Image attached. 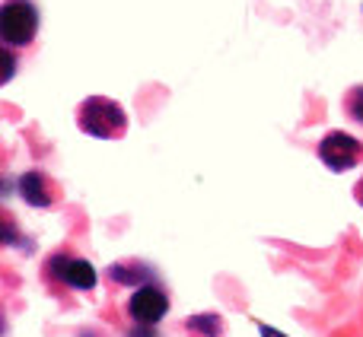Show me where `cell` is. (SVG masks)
<instances>
[{
  "mask_svg": "<svg viewBox=\"0 0 363 337\" xmlns=\"http://www.w3.org/2000/svg\"><path fill=\"white\" fill-rule=\"evenodd\" d=\"M77 127L96 140H121L128 134V112L115 99L86 96L77 105Z\"/></svg>",
  "mask_w": 363,
  "mask_h": 337,
  "instance_id": "obj_1",
  "label": "cell"
},
{
  "mask_svg": "<svg viewBox=\"0 0 363 337\" xmlns=\"http://www.w3.org/2000/svg\"><path fill=\"white\" fill-rule=\"evenodd\" d=\"M38 35V6L32 0H4L0 6V38L6 48H29Z\"/></svg>",
  "mask_w": 363,
  "mask_h": 337,
  "instance_id": "obj_2",
  "label": "cell"
},
{
  "mask_svg": "<svg viewBox=\"0 0 363 337\" xmlns=\"http://www.w3.org/2000/svg\"><path fill=\"white\" fill-rule=\"evenodd\" d=\"M45 277L64 283L67 290H83V293H89L96 287V280H99L93 264L80 255H70V251H55L45 261Z\"/></svg>",
  "mask_w": 363,
  "mask_h": 337,
  "instance_id": "obj_3",
  "label": "cell"
},
{
  "mask_svg": "<svg viewBox=\"0 0 363 337\" xmlns=\"http://www.w3.org/2000/svg\"><path fill=\"white\" fill-rule=\"evenodd\" d=\"M319 159L332 172H347V168L363 163V140L351 137L345 131H328L319 140Z\"/></svg>",
  "mask_w": 363,
  "mask_h": 337,
  "instance_id": "obj_4",
  "label": "cell"
},
{
  "mask_svg": "<svg viewBox=\"0 0 363 337\" xmlns=\"http://www.w3.org/2000/svg\"><path fill=\"white\" fill-rule=\"evenodd\" d=\"M169 312V296L160 283H147V287H138L128 299V315H131L134 325L144 328H157L160 321Z\"/></svg>",
  "mask_w": 363,
  "mask_h": 337,
  "instance_id": "obj_5",
  "label": "cell"
},
{
  "mask_svg": "<svg viewBox=\"0 0 363 337\" xmlns=\"http://www.w3.org/2000/svg\"><path fill=\"white\" fill-rule=\"evenodd\" d=\"M19 198L29 207H55L61 200V185H57L51 175H45L42 168H29V172L19 175Z\"/></svg>",
  "mask_w": 363,
  "mask_h": 337,
  "instance_id": "obj_6",
  "label": "cell"
},
{
  "mask_svg": "<svg viewBox=\"0 0 363 337\" xmlns=\"http://www.w3.org/2000/svg\"><path fill=\"white\" fill-rule=\"evenodd\" d=\"M108 280L121 283V287H147L153 283V270L144 261H115L108 268Z\"/></svg>",
  "mask_w": 363,
  "mask_h": 337,
  "instance_id": "obj_7",
  "label": "cell"
},
{
  "mask_svg": "<svg viewBox=\"0 0 363 337\" xmlns=\"http://www.w3.org/2000/svg\"><path fill=\"white\" fill-rule=\"evenodd\" d=\"M185 328L191 337H220L223 334V321H220V315H213V312L191 315V319L185 321Z\"/></svg>",
  "mask_w": 363,
  "mask_h": 337,
  "instance_id": "obj_8",
  "label": "cell"
},
{
  "mask_svg": "<svg viewBox=\"0 0 363 337\" xmlns=\"http://www.w3.org/2000/svg\"><path fill=\"white\" fill-rule=\"evenodd\" d=\"M345 115L351 121L363 125V86H351L345 93Z\"/></svg>",
  "mask_w": 363,
  "mask_h": 337,
  "instance_id": "obj_9",
  "label": "cell"
},
{
  "mask_svg": "<svg viewBox=\"0 0 363 337\" xmlns=\"http://www.w3.org/2000/svg\"><path fill=\"white\" fill-rule=\"evenodd\" d=\"M125 337H160V334H157V328H144V325H134V331H131V334H125Z\"/></svg>",
  "mask_w": 363,
  "mask_h": 337,
  "instance_id": "obj_10",
  "label": "cell"
},
{
  "mask_svg": "<svg viewBox=\"0 0 363 337\" xmlns=\"http://www.w3.org/2000/svg\"><path fill=\"white\" fill-rule=\"evenodd\" d=\"M258 334H262V337H287V334H281V331H277V328L264 325V321H258Z\"/></svg>",
  "mask_w": 363,
  "mask_h": 337,
  "instance_id": "obj_11",
  "label": "cell"
},
{
  "mask_svg": "<svg viewBox=\"0 0 363 337\" xmlns=\"http://www.w3.org/2000/svg\"><path fill=\"white\" fill-rule=\"evenodd\" d=\"M354 198H357V204L363 207V178L357 181V185H354Z\"/></svg>",
  "mask_w": 363,
  "mask_h": 337,
  "instance_id": "obj_12",
  "label": "cell"
}]
</instances>
